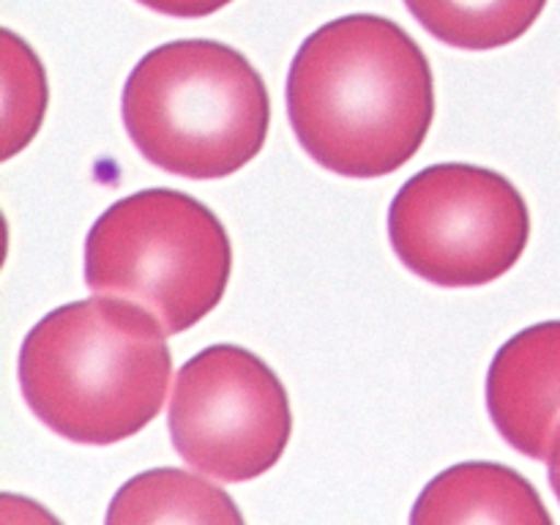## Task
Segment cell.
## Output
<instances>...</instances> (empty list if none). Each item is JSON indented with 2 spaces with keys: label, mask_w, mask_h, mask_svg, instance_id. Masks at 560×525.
Instances as JSON below:
<instances>
[{
  "label": "cell",
  "mask_w": 560,
  "mask_h": 525,
  "mask_svg": "<svg viewBox=\"0 0 560 525\" xmlns=\"http://www.w3.org/2000/svg\"><path fill=\"white\" fill-rule=\"evenodd\" d=\"M288 118L320 167L345 178L397 173L424 145L435 118L430 60L386 16H339L295 52Z\"/></svg>",
  "instance_id": "cell-1"
},
{
  "label": "cell",
  "mask_w": 560,
  "mask_h": 525,
  "mask_svg": "<svg viewBox=\"0 0 560 525\" xmlns=\"http://www.w3.org/2000/svg\"><path fill=\"white\" fill-rule=\"evenodd\" d=\"M164 337L162 323L131 301L98 295L58 306L22 342V397L66 441H126L167 397L173 359Z\"/></svg>",
  "instance_id": "cell-2"
},
{
  "label": "cell",
  "mask_w": 560,
  "mask_h": 525,
  "mask_svg": "<svg viewBox=\"0 0 560 525\" xmlns=\"http://www.w3.org/2000/svg\"><path fill=\"white\" fill-rule=\"evenodd\" d=\"M137 151L180 178H228L262 151L271 98L255 66L228 44L170 42L142 55L124 88Z\"/></svg>",
  "instance_id": "cell-3"
},
{
  "label": "cell",
  "mask_w": 560,
  "mask_h": 525,
  "mask_svg": "<svg viewBox=\"0 0 560 525\" xmlns=\"http://www.w3.org/2000/svg\"><path fill=\"white\" fill-rule=\"evenodd\" d=\"M233 273V246L217 213L175 189L113 202L85 238V282L96 295L151 312L180 334L211 315Z\"/></svg>",
  "instance_id": "cell-4"
},
{
  "label": "cell",
  "mask_w": 560,
  "mask_h": 525,
  "mask_svg": "<svg viewBox=\"0 0 560 525\" xmlns=\"http://www.w3.org/2000/svg\"><path fill=\"white\" fill-rule=\"evenodd\" d=\"M399 262L438 288H481L512 271L530 238L525 197L506 175L476 164H432L388 208Z\"/></svg>",
  "instance_id": "cell-5"
},
{
  "label": "cell",
  "mask_w": 560,
  "mask_h": 525,
  "mask_svg": "<svg viewBox=\"0 0 560 525\" xmlns=\"http://www.w3.org/2000/svg\"><path fill=\"white\" fill-rule=\"evenodd\" d=\"M293 413L277 372L238 345H211L175 377L170 435L186 465L217 481H252L282 459Z\"/></svg>",
  "instance_id": "cell-6"
},
{
  "label": "cell",
  "mask_w": 560,
  "mask_h": 525,
  "mask_svg": "<svg viewBox=\"0 0 560 525\" xmlns=\"http://www.w3.org/2000/svg\"><path fill=\"white\" fill-rule=\"evenodd\" d=\"M487 410L503 441L530 459H550L560 427V320L514 334L487 372Z\"/></svg>",
  "instance_id": "cell-7"
},
{
  "label": "cell",
  "mask_w": 560,
  "mask_h": 525,
  "mask_svg": "<svg viewBox=\"0 0 560 525\" xmlns=\"http://www.w3.org/2000/svg\"><path fill=\"white\" fill-rule=\"evenodd\" d=\"M413 525H550L541 495L525 476L498 463H463L438 474L416 501Z\"/></svg>",
  "instance_id": "cell-8"
},
{
  "label": "cell",
  "mask_w": 560,
  "mask_h": 525,
  "mask_svg": "<svg viewBox=\"0 0 560 525\" xmlns=\"http://www.w3.org/2000/svg\"><path fill=\"white\" fill-rule=\"evenodd\" d=\"M107 523H244L233 498L178 468H153L115 492Z\"/></svg>",
  "instance_id": "cell-9"
},
{
  "label": "cell",
  "mask_w": 560,
  "mask_h": 525,
  "mask_svg": "<svg viewBox=\"0 0 560 525\" xmlns=\"http://www.w3.org/2000/svg\"><path fill=\"white\" fill-rule=\"evenodd\" d=\"M438 42L457 49H498L534 27L547 0H405Z\"/></svg>",
  "instance_id": "cell-10"
},
{
  "label": "cell",
  "mask_w": 560,
  "mask_h": 525,
  "mask_svg": "<svg viewBox=\"0 0 560 525\" xmlns=\"http://www.w3.org/2000/svg\"><path fill=\"white\" fill-rule=\"evenodd\" d=\"M47 109V77L31 44L3 31V159L36 137Z\"/></svg>",
  "instance_id": "cell-11"
},
{
  "label": "cell",
  "mask_w": 560,
  "mask_h": 525,
  "mask_svg": "<svg viewBox=\"0 0 560 525\" xmlns=\"http://www.w3.org/2000/svg\"><path fill=\"white\" fill-rule=\"evenodd\" d=\"M145 9L164 16H178V20H200V16L217 14L219 9L230 5L233 0H137Z\"/></svg>",
  "instance_id": "cell-12"
},
{
  "label": "cell",
  "mask_w": 560,
  "mask_h": 525,
  "mask_svg": "<svg viewBox=\"0 0 560 525\" xmlns=\"http://www.w3.org/2000/svg\"><path fill=\"white\" fill-rule=\"evenodd\" d=\"M547 465H550L552 492H556L558 501H560V427L556 432V441H552V452H550V459H547Z\"/></svg>",
  "instance_id": "cell-13"
}]
</instances>
